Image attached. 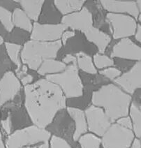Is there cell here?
Returning <instances> with one entry per match:
<instances>
[{"label":"cell","mask_w":141,"mask_h":148,"mask_svg":"<svg viewBox=\"0 0 141 148\" xmlns=\"http://www.w3.org/2000/svg\"><path fill=\"white\" fill-rule=\"evenodd\" d=\"M23 91L25 110L32 124L41 129H47L67 107L60 87L45 78L23 87Z\"/></svg>","instance_id":"cell-1"},{"label":"cell","mask_w":141,"mask_h":148,"mask_svg":"<svg viewBox=\"0 0 141 148\" xmlns=\"http://www.w3.org/2000/svg\"><path fill=\"white\" fill-rule=\"evenodd\" d=\"M92 104L102 108L112 123L117 119L129 115L132 96L114 83L103 85L92 94Z\"/></svg>","instance_id":"cell-2"},{"label":"cell","mask_w":141,"mask_h":148,"mask_svg":"<svg viewBox=\"0 0 141 148\" xmlns=\"http://www.w3.org/2000/svg\"><path fill=\"white\" fill-rule=\"evenodd\" d=\"M62 48L61 40L54 42H41L29 40L23 45L21 60L23 64L36 71L42 62L47 59H57Z\"/></svg>","instance_id":"cell-3"},{"label":"cell","mask_w":141,"mask_h":148,"mask_svg":"<svg viewBox=\"0 0 141 148\" xmlns=\"http://www.w3.org/2000/svg\"><path fill=\"white\" fill-rule=\"evenodd\" d=\"M45 78L57 85L66 99L80 98L83 96V83L77 65H67L61 73L46 75Z\"/></svg>","instance_id":"cell-4"},{"label":"cell","mask_w":141,"mask_h":148,"mask_svg":"<svg viewBox=\"0 0 141 148\" xmlns=\"http://www.w3.org/2000/svg\"><path fill=\"white\" fill-rule=\"evenodd\" d=\"M52 134L46 129L29 125L13 131L4 142L5 148H23L49 141Z\"/></svg>","instance_id":"cell-5"},{"label":"cell","mask_w":141,"mask_h":148,"mask_svg":"<svg viewBox=\"0 0 141 148\" xmlns=\"http://www.w3.org/2000/svg\"><path fill=\"white\" fill-rule=\"evenodd\" d=\"M105 21L111 27V33L114 40L130 38L136 30L138 22L133 17L125 14L108 13Z\"/></svg>","instance_id":"cell-6"},{"label":"cell","mask_w":141,"mask_h":148,"mask_svg":"<svg viewBox=\"0 0 141 148\" xmlns=\"http://www.w3.org/2000/svg\"><path fill=\"white\" fill-rule=\"evenodd\" d=\"M135 138L133 131L112 123L101 137L103 148H130Z\"/></svg>","instance_id":"cell-7"},{"label":"cell","mask_w":141,"mask_h":148,"mask_svg":"<svg viewBox=\"0 0 141 148\" xmlns=\"http://www.w3.org/2000/svg\"><path fill=\"white\" fill-rule=\"evenodd\" d=\"M86 117L88 132L101 137L112 124L103 110L90 105L84 110Z\"/></svg>","instance_id":"cell-8"},{"label":"cell","mask_w":141,"mask_h":148,"mask_svg":"<svg viewBox=\"0 0 141 148\" xmlns=\"http://www.w3.org/2000/svg\"><path fill=\"white\" fill-rule=\"evenodd\" d=\"M68 29L64 25L42 24L38 22L33 23L29 39L41 42H54L61 39L62 33Z\"/></svg>","instance_id":"cell-9"},{"label":"cell","mask_w":141,"mask_h":148,"mask_svg":"<svg viewBox=\"0 0 141 148\" xmlns=\"http://www.w3.org/2000/svg\"><path fill=\"white\" fill-rule=\"evenodd\" d=\"M23 86L12 70L6 71L0 78V108L14 100Z\"/></svg>","instance_id":"cell-10"},{"label":"cell","mask_w":141,"mask_h":148,"mask_svg":"<svg viewBox=\"0 0 141 148\" xmlns=\"http://www.w3.org/2000/svg\"><path fill=\"white\" fill-rule=\"evenodd\" d=\"M113 82L121 90L133 96L141 87V62H136L129 70L121 74Z\"/></svg>","instance_id":"cell-11"},{"label":"cell","mask_w":141,"mask_h":148,"mask_svg":"<svg viewBox=\"0 0 141 148\" xmlns=\"http://www.w3.org/2000/svg\"><path fill=\"white\" fill-rule=\"evenodd\" d=\"M61 23L68 29L83 34L94 26L93 16L90 10L84 6L77 12L62 16Z\"/></svg>","instance_id":"cell-12"},{"label":"cell","mask_w":141,"mask_h":148,"mask_svg":"<svg viewBox=\"0 0 141 148\" xmlns=\"http://www.w3.org/2000/svg\"><path fill=\"white\" fill-rule=\"evenodd\" d=\"M110 58L131 62H140L141 48L130 38L119 40L112 46Z\"/></svg>","instance_id":"cell-13"},{"label":"cell","mask_w":141,"mask_h":148,"mask_svg":"<svg viewBox=\"0 0 141 148\" xmlns=\"http://www.w3.org/2000/svg\"><path fill=\"white\" fill-rule=\"evenodd\" d=\"M101 6L105 11L110 13L125 14L138 20L139 12L136 1H122V0H101Z\"/></svg>","instance_id":"cell-14"},{"label":"cell","mask_w":141,"mask_h":148,"mask_svg":"<svg viewBox=\"0 0 141 148\" xmlns=\"http://www.w3.org/2000/svg\"><path fill=\"white\" fill-rule=\"evenodd\" d=\"M87 41L96 47L99 53L104 54L112 41L110 35L93 26L83 33Z\"/></svg>","instance_id":"cell-15"},{"label":"cell","mask_w":141,"mask_h":148,"mask_svg":"<svg viewBox=\"0 0 141 148\" xmlns=\"http://www.w3.org/2000/svg\"><path fill=\"white\" fill-rule=\"evenodd\" d=\"M66 110L74 124V131L72 138L74 142H77L80 136L88 132L85 112L79 108L73 106L66 107Z\"/></svg>","instance_id":"cell-16"},{"label":"cell","mask_w":141,"mask_h":148,"mask_svg":"<svg viewBox=\"0 0 141 148\" xmlns=\"http://www.w3.org/2000/svg\"><path fill=\"white\" fill-rule=\"evenodd\" d=\"M62 16L55 6L53 1H45L38 23L42 24H60Z\"/></svg>","instance_id":"cell-17"},{"label":"cell","mask_w":141,"mask_h":148,"mask_svg":"<svg viewBox=\"0 0 141 148\" xmlns=\"http://www.w3.org/2000/svg\"><path fill=\"white\" fill-rule=\"evenodd\" d=\"M16 2L31 21L38 22L44 0H18Z\"/></svg>","instance_id":"cell-18"},{"label":"cell","mask_w":141,"mask_h":148,"mask_svg":"<svg viewBox=\"0 0 141 148\" xmlns=\"http://www.w3.org/2000/svg\"><path fill=\"white\" fill-rule=\"evenodd\" d=\"M67 65L64 62L56 59H47L42 62L41 66L36 71L38 75L46 76L61 73L66 69Z\"/></svg>","instance_id":"cell-19"},{"label":"cell","mask_w":141,"mask_h":148,"mask_svg":"<svg viewBox=\"0 0 141 148\" xmlns=\"http://www.w3.org/2000/svg\"><path fill=\"white\" fill-rule=\"evenodd\" d=\"M85 0H55V6L62 16L80 11L85 6Z\"/></svg>","instance_id":"cell-20"},{"label":"cell","mask_w":141,"mask_h":148,"mask_svg":"<svg viewBox=\"0 0 141 148\" xmlns=\"http://www.w3.org/2000/svg\"><path fill=\"white\" fill-rule=\"evenodd\" d=\"M12 23L14 27L31 33L33 23L21 7L15 8L12 11Z\"/></svg>","instance_id":"cell-21"},{"label":"cell","mask_w":141,"mask_h":148,"mask_svg":"<svg viewBox=\"0 0 141 148\" xmlns=\"http://www.w3.org/2000/svg\"><path fill=\"white\" fill-rule=\"evenodd\" d=\"M4 45L8 58L16 67L14 70L15 73H16L19 71L23 66V63L21 60V53L23 45L10 43V42H4Z\"/></svg>","instance_id":"cell-22"},{"label":"cell","mask_w":141,"mask_h":148,"mask_svg":"<svg viewBox=\"0 0 141 148\" xmlns=\"http://www.w3.org/2000/svg\"><path fill=\"white\" fill-rule=\"evenodd\" d=\"M129 116L131 119L132 131L134 136L141 138V107L140 104L132 101L129 110Z\"/></svg>","instance_id":"cell-23"},{"label":"cell","mask_w":141,"mask_h":148,"mask_svg":"<svg viewBox=\"0 0 141 148\" xmlns=\"http://www.w3.org/2000/svg\"><path fill=\"white\" fill-rule=\"evenodd\" d=\"M74 55L76 58V65L79 70L90 75H96L98 73V71L94 65L91 55L83 52L75 53Z\"/></svg>","instance_id":"cell-24"},{"label":"cell","mask_w":141,"mask_h":148,"mask_svg":"<svg viewBox=\"0 0 141 148\" xmlns=\"http://www.w3.org/2000/svg\"><path fill=\"white\" fill-rule=\"evenodd\" d=\"M29 33L14 27L11 32L8 33V34L5 37L4 41L6 40L5 42H10V43L23 45L27 41H29Z\"/></svg>","instance_id":"cell-25"},{"label":"cell","mask_w":141,"mask_h":148,"mask_svg":"<svg viewBox=\"0 0 141 148\" xmlns=\"http://www.w3.org/2000/svg\"><path fill=\"white\" fill-rule=\"evenodd\" d=\"M77 142L80 148H101V138L90 132L80 136Z\"/></svg>","instance_id":"cell-26"},{"label":"cell","mask_w":141,"mask_h":148,"mask_svg":"<svg viewBox=\"0 0 141 148\" xmlns=\"http://www.w3.org/2000/svg\"><path fill=\"white\" fill-rule=\"evenodd\" d=\"M92 60H93L94 65L97 71L98 69L99 71L104 69L108 68L110 66H115L114 59L109 57L108 55H105V54H101L99 53L94 54Z\"/></svg>","instance_id":"cell-27"},{"label":"cell","mask_w":141,"mask_h":148,"mask_svg":"<svg viewBox=\"0 0 141 148\" xmlns=\"http://www.w3.org/2000/svg\"><path fill=\"white\" fill-rule=\"evenodd\" d=\"M0 23L8 33L11 32L14 28L12 23V12L0 6Z\"/></svg>","instance_id":"cell-28"},{"label":"cell","mask_w":141,"mask_h":148,"mask_svg":"<svg viewBox=\"0 0 141 148\" xmlns=\"http://www.w3.org/2000/svg\"><path fill=\"white\" fill-rule=\"evenodd\" d=\"M99 73L101 76L105 77V78L110 80H112V81H114L115 79L120 76L122 72L116 66H110L108 67V68L99 71Z\"/></svg>","instance_id":"cell-29"},{"label":"cell","mask_w":141,"mask_h":148,"mask_svg":"<svg viewBox=\"0 0 141 148\" xmlns=\"http://www.w3.org/2000/svg\"><path fill=\"white\" fill-rule=\"evenodd\" d=\"M50 148H73L66 140L57 135H52L49 140Z\"/></svg>","instance_id":"cell-30"},{"label":"cell","mask_w":141,"mask_h":148,"mask_svg":"<svg viewBox=\"0 0 141 148\" xmlns=\"http://www.w3.org/2000/svg\"><path fill=\"white\" fill-rule=\"evenodd\" d=\"M115 123L120 125L121 127H125L126 129H130V130H132L131 119L130 117H129V115L124 116V117H120V118L117 119V120L115 121Z\"/></svg>","instance_id":"cell-31"},{"label":"cell","mask_w":141,"mask_h":148,"mask_svg":"<svg viewBox=\"0 0 141 148\" xmlns=\"http://www.w3.org/2000/svg\"><path fill=\"white\" fill-rule=\"evenodd\" d=\"M76 34V32L75 31H73V30H70V29H66V31H64L62 33L61 36V42H62V44L63 45H66V42L68 41V40L70 39V38H73Z\"/></svg>","instance_id":"cell-32"},{"label":"cell","mask_w":141,"mask_h":148,"mask_svg":"<svg viewBox=\"0 0 141 148\" xmlns=\"http://www.w3.org/2000/svg\"><path fill=\"white\" fill-rule=\"evenodd\" d=\"M0 6L11 12L15 8L20 7L19 4L16 2V1H0Z\"/></svg>","instance_id":"cell-33"},{"label":"cell","mask_w":141,"mask_h":148,"mask_svg":"<svg viewBox=\"0 0 141 148\" xmlns=\"http://www.w3.org/2000/svg\"><path fill=\"white\" fill-rule=\"evenodd\" d=\"M62 62H64L66 65L75 64L76 65V58L73 54H66L62 59Z\"/></svg>","instance_id":"cell-34"},{"label":"cell","mask_w":141,"mask_h":148,"mask_svg":"<svg viewBox=\"0 0 141 148\" xmlns=\"http://www.w3.org/2000/svg\"><path fill=\"white\" fill-rule=\"evenodd\" d=\"M34 75L32 74L27 73L25 76H23V78L20 79V81L21 82L22 86L25 87L34 82Z\"/></svg>","instance_id":"cell-35"},{"label":"cell","mask_w":141,"mask_h":148,"mask_svg":"<svg viewBox=\"0 0 141 148\" xmlns=\"http://www.w3.org/2000/svg\"><path fill=\"white\" fill-rule=\"evenodd\" d=\"M27 73H28L27 66L25 64H23V66H22L21 69H20L19 71H18L17 73H16V75L18 78L21 79V78H23V76H25V75Z\"/></svg>","instance_id":"cell-36"},{"label":"cell","mask_w":141,"mask_h":148,"mask_svg":"<svg viewBox=\"0 0 141 148\" xmlns=\"http://www.w3.org/2000/svg\"><path fill=\"white\" fill-rule=\"evenodd\" d=\"M134 38L135 40L137 42H138L139 43H140L141 42V25L140 23H138L137 24V27L136 30L135 34H134Z\"/></svg>","instance_id":"cell-37"},{"label":"cell","mask_w":141,"mask_h":148,"mask_svg":"<svg viewBox=\"0 0 141 148\" xmlns=\"http://www.w3.org/2000/svg\"><path fill=\"white\" fill-rule=\"evenodd\" d=\"M130 148H141V140L140 138L135 137L132 141Z\"/></svg>","instance_id":"cell-38"},{"label":"cell","mask_w":141,"mask_h":148,"mask_svg":"<svg viewBox=\"0 0 141 148\" xmlns=\"http://www.w3.org/2000/svg\"><path fill=\"white\" fill-rule=\"evenodd\" d=\"M37 148H50L49 141H46V142L42 143L41 144H38Z\"/></svg>","instance_id":"cell-39"},{"label":"cell","mask_w":141,"mask_h":148,"mask_svg":"<svg viewBox=\"0 0 141 148\" xmlns=\"http://www.w3.org/2000/svg\"><path fill=\"white\" fill-rule=\"evenodd\" d=\"M0 148H5V145L4 140H3L2 134H1V129H0Z\"/></svg>","instance_id":"cell-40"},{"label":"cell","mask_w":141,"mask_h":148,"mask_svg":"<svg viewBox=\"0 0 141 148\" xmlns=\"http://www.w3.org/2000/svg\"><path fill=\"white\" fill-rule=\"evenodd\" d=\"M136 6L139 12L141 13V1L140 0H137V1H136Z\"/></svg>","instance_id":"cell-41"},{"label":"cell","mask_w":141,"mask_h":148,"mask_svg":"<svg viewBox=\"0 0 141 148\" xmlns=\"http://www.w3.org/2000/svg\"><path fill=\"white\" fill-rule=\"evenodd\" d=\"M4 42H5V41H4V38H3V37L1 36H0V47H1V45H4Z\"/></svg>","instance_id":"cell-42"},{"label":"cell","mask_w":141,"mask_h":148,"mask_svg":"<svg viewBox=\"0 0 141 148\" xmlns=\"http://www.w3.org/2000/svg\"><path fill=\"white\" fill-rule=\"evenodd\" d=\"M23 148H37V147L36 146H27V147H24Z\"/></svg>","instance_id":"cell-43"},{"label":"cell","mask_w":141,"mask_h":148,"mask_svg":"<svg viewBox=\"0 0 141 148\" xmlns=\"http://www.w3.org/2000/svg\"><path fill=\"white\" fill-rule=\"evenodd\" d=\"M1 119V111H0V121Z\"/></svg>","instance_id":"cell-44"}]
</instances>
